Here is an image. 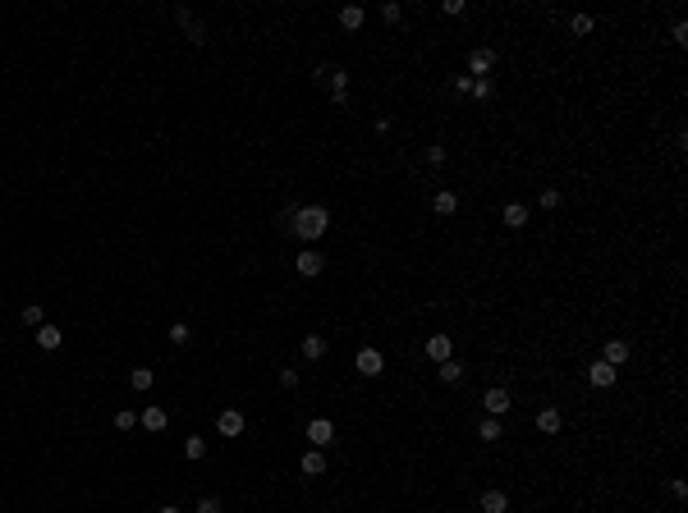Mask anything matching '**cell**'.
<instances>
[{
    "label": "cell",
    "mask_w": 688,
    "mask_h": 513,
    "mask_svg": "<svg viewBox=\"0 0 688 513\" xmlns=\"http://www.w3.org/2000/svg\"><path fill=\"white\" fill-rule=\"evenodd\" d=\"M326 229H331V211H326V207H294V234H298V239L317 243Z\"/></svg>",
    "instance_id": "obj_1"
},
{
    "label": "cell",
    "mask_w": 688,
    "mask_h": 513,
    "mask_svg": "<svg viewBox=\"0 0 688 513\" xmlns=\"http://www.w3.org/2000/svg\"><path fill=\"white\" fill-rule=\"evenodd\" d=\"M175 23L183 28V37H188L193 46H202V42H207V23H202V18L193 14L188 5H179V10H175Z\"/></svg>",
    "instance_id": "obj_2"
},
{
    "label": "cell",
    "mask_w": 688,
    "mask_h": 513,
    "mask_svg": "<svg viewBox=\"0 0 688 513\" xmlns=\"http://www.w3.org/2000/svg\"><path fill=\"white\" fill-rule=\"evenodd\" d=\"M353 367H358V376H381L385 371V358H381V348H358V358H353Z\"/></svg>",
    "instance_id": "obj_3"
},
{
    "label": "cell",
    "mask_w": 688,
    "mask_h": 513,
    "mask_svg": "<svg viewBox=\"0 0 688 513\" xmlns=\"http://www.w3.org/2000/svg\"><path fill=\"white\" fill-rule=\"evenodd\" d=\"M491 69H496V51H491V46H473V51H468V78H487L491 74Z\"/></svg>",
    "instance_id": "obj_4"
},
{
    "label": "cell",
    "mask_w": 688,
    "mask_h": 513,
    "mask_svg": "<svg viewBox=\"0 0 688 513\" xmlns=\"http://www.w3.org/2000/svg\"><path fill=\"white\" fill-rule=\"evenodd\" d=\"M294 271L303 275V280H312V275H321V271H326V256H321L317 248H303V252L294 256Z\"/></svg>",
    "instance_id": "obj_5"
},
{
    "label": "cell",
    "mask_w": 688,
    "mask_h": 513,
    "mask_svg": "<svg viewBox=\"0 0 688 513\" xmlns=\"http://www.w3.org/2000/svg\"><path fill=\"white\" fill-rule=\"evenodd\" d=\"M615 380H620V371H615L611 363H587V385H592V390H611Z\"/></svg>",
    "instance_id": "obj_6"
},
{
    "label": "cell",
    "mask_w": 688,
    "mask_h": 513,
    "mask_svg": "<svg viewBox=\"0 0 688 513\" xmlns=\"http://www.w3.org/2000/svg\"><path fill=\"white\" fill-rule=\"evenodd\" d=\"M482 408H487V417H505V412L514 408V399H509V390H500V385H496V390L482 394Z\"/></svg>",
    "instance_id": "obj_7"
},
{
    "label": "cell",
    "mask_w": 688,
    "mask_h": 513,
    "mask_svg": "<svg viewBox=\"0 0 688 513\" xmlns=\"http://www.w3.org/2000/svg\"><path fill=\"white\" fill-rule=\"evenodd\" d=\"M307 440H312V449H326V445L335 440V426H331V417H312V422H307Z\"/></svg>",
    "instance_id": "obj_8"
},
{
    "label": "cell",
    "mask_w": 688,
    "mask_h": 513,
    "mask_svg": "<svg viewBox=\"0 0 688 513\" xmlns=\"http://www.w3.org/2000/svg\"><path fill=\"white\" fill-rule=\"evenodd\" d=\"M427 358H431L436 367L455 358V344H450V334H431V339H427Z\"/></svg>",
    "instance_id": "obj_9"
},
{
    "label": "cell",
    "mask_w": 688,
    "mask_h": 513,
    "mask_svg": "<svg viewBox=\"0 0 688 513\" xmlns=\"http://www.w3.org/2000/svg\"><path fill=\"white\" fill-rule=\"evenodd\" d=\"M216 426H220V436H244V412H239V408H225V412L216 417Z\"/></svg>",
    "instance_id": "obj_10"
},
{
    "label": "cell",
    "mask_w": 688,
    "mask_h": 513,
    "mask_svg": "<svg viewBox=\"0 0 688 513\" xmlns=\"http://www.w3.org/2000/svg\"><path fill=\"white\" fill-rule=\"evenodd\" d=\"M477 509L482 513H509V495H505V490H482Z\"/></svg>",
    "instance_id": "obj_11"
},
{
    "label": "cell",
    "mask_w": 688,
    "mask_h": 513,
    "mask_svg": "<svg viewBox=\"0 0 688 513\" xmlns=\"http://www.w3.org/2000/svg\"><path fill=\"white\" fill-rule=\"evenodd\" d=\"M298 472H303V477H321V472H326V453H321V449H307L303 458H298Z\"/></svg>",
    "instance_id": "obj_12"
},
{
    "label": "cell",
    "mask_w": 688,
    "mask_h": 513,
    "mask_svg": "<svg viewBox=\"0 0 688 513\" xmlns=\"http://www.w3.org/2000/svg\"><path fill=\"white\" fill-rule=\"evenodd\" d=\"M138 422L147 426V431H166L170 412H166V408H156V404H147V408H142V417H138Z\"/></svg>",
    "instance_id": "obj_13"
},
{
    "label": "cell",
    "mask_w": 688,
    "mask_h": 513,
    "mask_svg": "<svg viewBox=\"0 0 688 513\" xmlns=\"http://www.w3.org/2000/svg\"><path fill=\"white\" fill-rule=\"evenodd\" d=\"M60 339H64L60 326H37V348H42V353H55V348H60Z\"/></svg>",
    "instance_id": "obj_14"
},
{
    "label": "cell",
    "mask_w": 688,
    "mask_h": 513,
    "mask_svg": "<svg viewBox=\"0 0 688 513\" xmlns=\"http://www.w3.org/2000/svg\"><path fill=\"white\" fill-rule=\"evenodd\" d=\"M601 363H611L615 371H620V367L628 363V344H624V339H611V344H606V353H601Z\"/></svg>",
    "instance_id": "obj_15"
},
{
    "label": "cell",
    "mask_w": 688,
    "mask_h": 513,
    "mask_svg": "<svg viewBox=\"0 0 688 513\" xmlns=\"http://www.w3.org/2000/svg\"><path fill=\"white\" fill-rule=\"evenodd\" d=\"M560 426H565V417H560L555 408H542V412H537V431H542V436H555Z\"/></svg>",
    "instance_id": "obj_16"
},
{
    "label": "cell",
    "mask_w": 688,
    "mask_h": 513,
    "mask_svg": "<svg viewBox=\"0 0 688 513\" xmlns=\"http://www.w3.org/2000/svg\"><path fill=\"white\" fill-rule=\"evenodd\" d=\"M326 348H331V344H326V334H307V339H303V358H307V363H321V358H326Z\"/></svg>",
    "instance_id": "obj_17"
},
{
    "label": "cell",
    "mask_w": 688,
    "mask_h": 513,
    "mask_svg": "<svg viewBox=\"0 0 688 513\" xmlns=\"http://www.w3.org/2000/svg\"><path fill=\"white\" fill-rule=\"evenodd\" d=\"M500 220L509 229H523V225H528V207H523V202H509V207L500 211Z\"/></svg>",
    "instance_id": "obj_18"
},
{
    "label": "cell",
    "mask_w": 688,
    "mask_h": 513,
    "mask_svg": "<svg viewBox=\"0 0 688 513\" xmlns=\"http://www.w3.org/2000/svg\"><path fill=\"white\" fill-rule=\"evenodd\" d=\"M363 5H344V10H340V28H349V32H358V28H363Z\"/></svg>",
    "instance_id": "obj_19"
},
{
    "label": "cell",
    "mask_w": 688,
    "mask_h": 513,
    "mask_svg": "<svg viewBox=\"0 0 688 513\" xmlns=\"http://www.w3.org/2000/svg\"><path fill=\"white\" fill-rule=\"evenodd\" d=\"M431 211H436V215H455V211H459V197H455V193H445V188H441V193L431 197Z\"/></svg>",
    "instance_id": "obj_20"
},
{
    "label": "cell",
    "mask_w": 688,
    "mask_h": 513,
    "mask_svg": "<svg viewBox=\"0 0 688 513\" xmlns=\"http://www.w3.org/2000/svg\"><path fill=\"white\" fill-rule=\"evenodd\" d=\"M436 371H441V385H459V380H463V363H455V358H450V363H441Z\"/></svg>",
    "instance_id": "obj_21"
},
{
    "label": "cell",
    "mask_w": 688,
    "mask_h": 513,
    "mask_svg": "<svg viewBox=\"0 0 688 513\" xmlns=\"http://www.w3.org/2000/svg\"><path fill=\"white\" fill-rule=\"evenodd\" d=\"M152 380H156L152 367H133V371H129V385H133V390H152Z\"/></svg>",
    "instance_id": "obj_22"
},
{
    "label": "cell",
    "mask_w": 688,
    "mask_h": 513,
    "mask_svg": "<svg viewBox=\"0 0 688 513\" xmlns=\"http://www.w3.org/2000/svg\"><path fill=\"white\" fill-rule=\"evenodd\" d=\"M468 96H473V101H491V96H496V83H491V78H473Z\"/></svg>",
    "instance_id": "obj_23"
},
{
    "label": "cell",
    "mask_w": 688,
    "mask_h": 513,
    "mask_svg": "<svg viewBox=\"0 0 688 513\" xmlns=\"http://www.w3.org/2000/svg\"><path fill=\"white\" fill-rule=\"evenodd\" d=\"M202 453H207V440H202V436H188V440H183V458H193V463H198Z\"/></svg>",
    "instance_id": "obj_24"
},
{
    "label": "cell",
    "mask_w": 688,
    "mask_h": 513,
    "mask_svg": "<svg viewBox=\"0 0 688 513\" xmlns=\"http://www.w3.org/2000/svg\"><path fill=\"white\" fill-rule=\"evenodd\" d=\"M477 436L482 440H500V417H482V422H477Z\"/></svg>",
    "instance_id": "obj_25"
},
{
    "label": "cell",
    "mask_w": 688,
    "mask_h": 513,
    "mask_svg": "<svg viewBox=\"0 0 688 513\" xmlns=\"http://www.w3.org/2000/svg\"><path fill=\"white\" fill-rule=\"evenodd\" d=\"M23 326H46V317H42V302H28V307H23Z\"/></svg>",
    "instance_id": "obj_26"
},
{
    "label": "cell",
    "mask_w": 688,
    "mask_h": 513,
    "mask_svg": "<svg viewBox=\"0 0 688 513\" xmlns=\"http://www.w3.org/2000/svg\"><path fill=\"white\" fill-rule=\"evenodd\" d=\"M133 426H138V412L120 408V412H115V431H133Z\"/></svg>",
    "instance_id": "obj_27"
},
{
    "label": "cell",
    "mask_w": 688,
    "mask_h": 513,
    "mask_svg": "<svg viewBox=\"0 0 688 513\" xmlns=\"http://www.w3.org/2000/svg\"><path fill=\"white\" fill-rule=\"evenodd\" d=\"M569 28L578 32V37H587V32H592L596 23H592V14H574V18H569Z\"/></svg>",
    "instance_id": "obj_28"
},
{
    "label": "cell",
    "mask_w": 688,
    "mask_h": 513,
    "mask_svg": "<svg viewBox=\"0 0 688 513\" xmlns=\"http://www.w3.org/2000/svg\"><path fill=\"white\" fill-rule=\"evenodd\" d=\"M188 339H193V330H188L183 321H175V326H170V344H188Z\"/></svg>",
    "instance_id": "obj_29"
},
{
    "label": "cell",
    "mask_w": 688,
    "mask_h": 513,
    "mask_svg": "<svg viewBox=\"0 0 688 513\" xmlns=\"http://www.w3.org/2000/svg\"><path fill=\"white\" fill-rule=\"evenodd\" d=\"M560 202H565V197H560V188H542V207H546V211H555Z\"/></svg>",
    "instance_id": "obj_30"
},
{
    "label": "cell",
    "mask_w": 688,
    "mask_h": 513,
    "mask_svg": "<svg viewBox=\"0 0 688 513\" xmlns=\"http://www.w3.org/2000/svg\"><path fill=\"white\" fill-rule=\"evenodd\" d=\"M381 18H385V23H399V18H404V10H399L395 0H385V5H381Z\"/></svg>",
    "instance_id": "obj_31"
},
{
    "label": "cell",
    "mask_w": 688,
    "mask_h": 513,
    "mask_svg": "<svg viewBox=\"0 0 688 513\" xmlns=\"http://www.w3.org/2000/svg\"><path fill=\"white\" fill-rule=\"evenodd\" d=\"M275 225H280V234H294V207H285V211L275 215Z\"/></svg>",
    "instance_id": "obj_32"
},
{
    "label": "cell",
    "mask_w": 688,
    "mask_h": 513,
    "mask_svg": "<svg viewBox=\"0 0 688 513\" xmlns=\"http://www.w3.org/2000/svg\"><path fill=\"white\" fill-rule=\"evenodd\" d=\"M670 37H674V46H688V23H684V18L670 28Z\"/></svg>",
    "instance_id": "obj_33"
},
{
    "label": "cell",
    "mask_w": 688,
    "mask_h": 513,
    "mask_svg": "<svg viewBox=\"0 0 688 513\" xmlns=\"http://www.w3.org/2000/svg\"><path fill=\"white\" fill-rule=\"evenodd\" d=\"M198 513H220V499H216V495H202V499H198Z\"/></svg>",
    "instance_id": "obj_34"
},
{
    "label": "cell",
    "mask_w": 688,
    "mask_h": 513,
    "mask_svg": "<svg viewBox=\"0 0 688 513\" xmlns=\"http://www.w3.org/2000/svg\"><path fill=\"white\" fill-rule=\"evenodd\" d=\"M280 385H285V390H298V371L285 367V371H280Z\"/></svg>",
    "instance_id": "obj_35"
},
{
    "label": "cell",
    "mask_w": 688,
    "mask_h": 513,
    "mask_svg": "<svg viewBox=\"0 0 688 513\" xmlns=\"http://www.w3.org/2000/svg\"><path fill=\"white\" fill-rule=\"evenodd\" d=\"M427 161H431V166H445V147H441V142H436V147H427Z\"/></svg>",
    "instance_id": "obj_36"
},
{
    "label": "cell",
    "mask_w": 688,
    "mask_h": 513,
    "mask_svg": "<svg viewBox=\"0 0 688 513\" xmlns=\"http://www.w3.org/2000/svg\"><path fill=\"white\" fill-rule=\"evenodd\" d=\"M468 88H473V78H468V74H459V78H455V92H459V96H468Z\"/></svg>",
    "instance_id": "obj_37"
},
{
    "label": "cell",
    "mask_w": 688,
    "mask_h": 513,
    "mask_svg": "<svg viewBox=\"0 0 688 513\" xmlns=\"http://www.w3.org/2000/svg\"><path fill=\"white\" fill-rule=\"evenodd\" d=\"M156 513H183V509H175V504H161V509H156Z\"/></svg>",
    "instance_id": "obj_38"
},
{
    "label": "cell",
    "mask_w": 688,
    "mask_h": 513,
    "mask_svg": "<svg viewBox=\"0 0 688 513\" xmlns=\"http://www.w3.org/2000/svg\"><path fill=\"white\" fill-rule=\"evenodd\" d=\"M533 513H537V509H533Z\"/></svg>",
    "instance_id": "obj_39"
}]
</instances>
